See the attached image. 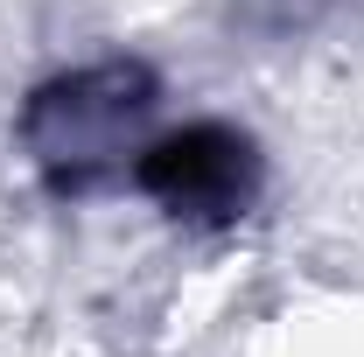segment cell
<instances>
[{"label": "cell", "instance_id": "cell-1", "mask_svg": "<svg viewBox=\"0 0 364 357\" xmlns=\"http://www.w3.org/2000/svg\"><path fill=\"white\" fill-rule=\"evenodd\" d=\"M147 105H154V78L140 63H98V70H77L63 85L36 91L21 127L56 189H85L119 154V134L147 119Z\"/></svg>", "mask_w": 364, "mask_h": 357}, {"label": "cell", "instance_id": "cell-2", "mask_svg": "<svg viewBox=\"0 0 364 357\" xmlns=\"http://www.w3.org/2000/svg\"><path fill=\"white\" fill-rule=\"evenodd\" d=\"M134 182L176 218H238L259 189V147L238 134V127H218V119H196L182 134H161L147 154L134 161Z\"/></svg>", "mask_w": 364, "mask_h": 357}]
</instances>
